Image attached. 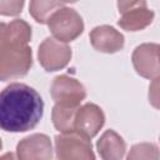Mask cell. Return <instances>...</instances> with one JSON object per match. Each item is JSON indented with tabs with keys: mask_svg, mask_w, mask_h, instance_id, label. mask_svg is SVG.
Here are the masks:
<instances>
[{
	"mask_svg": "<svg viewBox=\"0 0 160 160\" xmlns=\"http://www.w3.org/2000/svg\"><path fill=\"white\" fill-rule=\"evenodd\" d=\"M32 66V51L28 44L0 42V80L24 78Z\"/></svg>",
	"mask_w": 160,
	"mask_h": 160,
	"instance_id": "cell-2",
	"label": "cell"
},
{
	"mask_svg": "<svg viewBox=\"0 0 160 160\" xmlns=\"http://www.w3.org/2000/svg\"><path fill=\"white\" fill-rule=\"evenodd\" d=\"M44 115L40 94L22 82H11L0 94V125L8 132H25L34 129Z\"/></svg>",
	"mask_w": 160,
	"mask_h": 160,
	"instance_id": "cell-1",
	"label": "cell"
},
{
	"mask_svg": "<svg viewBox=\"0 0 160 160\" xmlns=\"http://www.w3.org/2000/svg\"><path fill=\"white\" fill-rule=\"evenodd\" d=\"M71 55L72 52L68 44L50 36L41 41L38 50V60L42 69L48 72L66 68L71 60Z\"/></svg>",
	"mask_w": 160,
	"mask_h": 160,
	"instance_id": "cell-7",
	"label": "cell"
},
{
	"mask_svg": "<svg viewBox=\"0 0 160 160\" xmlns=\"http://www.w3.org/2000/svg\"><path fill=\"white\" fill-rule=\"evenodd\" d=\"M90 44L91 46L104 54H115L122 50L125 39L124 35L110 25H99L90 31Z\"/></svg>",
	"mask_w": 160,
	"mask_h": 160,
	"instance_id": "cell-11",
	"label": "cell"
},
{
	"mask_svg": "<svg viewBox=\"0 0 160 160\" xmlns=\"http://www.w3.org/2000/svg\"><path fill=\"white\" fill-rule=\"evenodd\" d=\"M120 19L118 25L126 31H140L148 28L154 20V11L148 8L146 1H119Z\"/></svg>",
	"mask_w": 160,
	"mask_h": 160,
	"instance_id": "cell-6",
	"label": "cell"
},
{
	"mask_svg": "<svg viewBox=\"0 0 160 160\" xmlns=\"http://www.w3.org/2000/svg\"><path fill=\"white\" fill-rule=\"evenodd\" d=\"M79 108H65L60 105H54L51 111V120L56 130L60 131V134H69L74 132V122H75V115L78 112Z\"/></svg>",
	"mask_w": 160,
	"mask_h": 160,
	"instance_id": "cell-14",
	"label": "cell"
},
{
	"mask_svg": "<svg viewBox=\"0 0 160 160\" xmlns=\"http://www.w3.org/2000/svg\"><path fill=\"white\" fill-rule=\"evenodd\" d=\"M96 150L101 160H122L126 152V142L115 130L109 129L96 141Z\"/></svg>",
	"mask_w": 160,
	"mask_h": 160,
	"instance_id": "cell-12",
	"label": "cell"
},
{
	"mask_svg": "<svg viewBox=\"0 0 160 160\" xmlns=\"http://www.w3.org/2000/svg\"><path fill=\"white\" fill-rule=\"evenodd\" d=\"M50 95L56 105L78 109L86 98V89L75 78L69 75H59L54 78L51 82Z\"/></svg>",
	"mask_w": 160,
	"mask_h": 160,
	"instance_id": "cell-5",
	"label": "cell"
},
{
	"mask_svg": "<svg viewBox=\"0 0 160 160\" xmlns=\"http://www.w3.org/2000/svg\"><path fill=\"white\" fill-rule=\"evenodd\" d=\"M24 1L22 0H15V1H0V14L5 16H15L19 15L22 10Z\"/></svg>",
	"mask_w": 160,
	"mask_h": 160,
	"instance_id": "cell-17",
	"label": "cell"
},
{
	"mask_svg": "<svg viewBox=\"0 0 160 160\" xmlns=\"http://www.w3.org/2000/svg\"><path fill=\"white\" fill-rule=\"evenodd\" d=\"M31 36V26L22 19H15L10 22L0 24V42L29 44Z\"/></svg>",
	"mask_w": 160,
	"mask_h": 160,
	"instance_id": "cell-13",
	"label": "cell"
},
{
	"mask_svg": "<svg viewBox=\"0 0 160 160\" xmlns=\"http://www.w3.org/2000/svg\"><path fill=\"white\" fill-rule=\"evenodd\" d=\"M148 99L152 108L160 110V76L151 80L148 91Z\"/></svg>",
	"mask_w": 160,
	"mask_h": 160,
	"instance_id": "cell-18",
	"label": "cell"
},
{
	"mask_svg": "<svg viewBox=\"0 0 160 160\" xmlns=\"http://www.w3.org/2000/svg\"><path fill=\"white\" fill-rule=\"evenodd\" d=\"M52 38L61 42H70L78 39L84 31V21L80 14L69 6L55 11L48 22Z\"/></svg>",
	"mask_w": 160,
	"mask_h": 160,
	"instance_id": "cell-3",
	"label": "cell"
},
{
	"mask_svg": "<svg viewBox=\"0 0 160 160\" xmlns=\"http://www.w3.org/2000/svg\"><path fill=\"white\" fill-rule=\"evenodd\" d=\"M0 160H19V159H18L16 154H14V152H5L1 155Z\"/></svg>",
	"mask_w": 160,
	"mask_h": 160,
	"instance_id": "cell-19",
	"label": "cell"
},
{
	"mask_svg": "<svg viewBox=\"0 0 160 160\" xmlns=\"http://www.w3.org/2000/svg\"><path fill=\"white\" fill-rule=\"evenodd\" d=\"M54 144L55 160H96L91 141L75 131L56 135Z\"/></svg>",
	"mask_w": 160,
	"mask_h": 160,
	"instance_id": "cell-4",
	"label": "cell"
},
{
	"mask_svg": "<svg viewBox=\"0 0 160 160\" xmlns=\"http://www.w3.org/2000/svg\"><path fill=\"white\" fill-rule=\"evenodd\" d=\"M19 160H52V144L45 134H31L16 145Z\"/></svg>",
	"mask_w": 160,
	"mask_h": 160,
	"instance_id": "cell-10",
	"label": "cell"
},
{
	"mask_svg": "<svg viewBox=\"0 0 160 160\" xmlns=\"http://www.w3.org/2000/svg\"><path fill=\"white\" fill-rule=\"evenodd\" d=\"M158 58H159V62H160V45H159V49H158Z\"/></svg>",
	"mask_w": 160,
	"mask_h": 160,
	"instance_id": "cell-20",
	"label": "cell"
},
{
	"mask_svg": "<svg viewBox=\"0 0 160 160\" xmlns=\"http://www.w3.org/2000/svg\"><path fill=\"white\" fill-rule=\"evenodd\" d=\"M104 124L105 114L102 109L94 102H86L79 108L75 115L74 131L91 140L94 136L99 134Z\"/></svg>",
	"mask_w": 160,
	"mask_h": 160,
	"instance_id": "cell-8",
	"label": "cell"
},
{
	"mask_svg": "<svg viewBox=\"0 0 160 160\" xmlns=\"http://www.w3.org/2000/svg\"><path fill=\"white\" fill-rule=\"evenodd\" d=\"M159 44L144 42L138 45L131 55L132 66L138 75L145 79H155L160 76V62L158 58Z\"/></svg>",
	"mask_w": 160,
	"mask_h": 160,
	"instance_id": "cell-9",
	"label": "cell"
},
{
	"mask_svg": "<svg viewBox=\"0 0 160 160\" xmlns=\"http://www.w3.org/2000/svg\"><path fill=\"white\" fill-rule=\"evenodd\" d=\"M66 6L65 2L61 1H30L29 4V14L34 18V20L39 24H48L50 18L55 11Z\"/></svg>",
	"mask_w": 160,
	"mask_h": 160,
	"instance_id": "cell-15",
	"label": "cell"
},
{
	"mask_svg": "<svg viewBox=\"0 0 160 160\" xmlns=\"http://www.w3.org/2000/svg\"><path fill=\"white\" fill-rule=\"evenodd\" d=\"M126 160H160V150L154 142H138L130 148Z\"/></svg>",
	"mask_w": 160,
	"mask_h": 160,
	"instance_id": "cell-16",
	"label": "cell"
}]
</instances>
